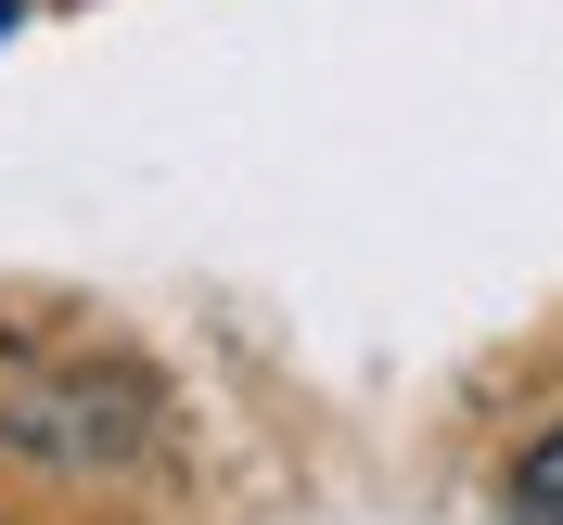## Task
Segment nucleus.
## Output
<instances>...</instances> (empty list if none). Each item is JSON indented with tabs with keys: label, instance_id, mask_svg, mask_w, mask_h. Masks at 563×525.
Instances as JSON below:
<instances>
[{
	"label": "nucleus",
	"instance_id": "1",
	"mask_svg": "<svg viewBox=\"0 0 563 525\" xmlns=\"http://www.w3.org/2000/svg\"><path fill=\"white\" fill-rule=\"evenodd\" d=\"M526 513L563 525V436H538V449H526Z\"/></svg>",
	"mask_w": 563,
	"mask_h": 525
},
{
	"label": "nucleus",
	"instance_id": "2",
	"mask_svg": "<svg viewBox=\"0 0 563 525\" xmlns=\"http://www.w3.org/2000/svg\"><path fill=\"white\" fill-rule=\"evenodd\" d=\"M0 26H13V0H0Z\"/></svg>",
	"mask_w": 563,
	"mask_h": 525
}]
</instances>
